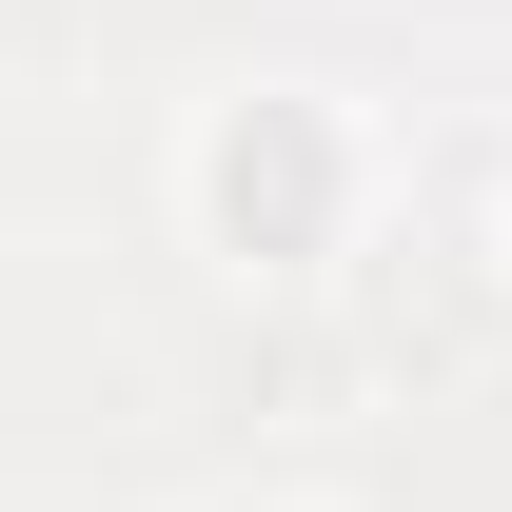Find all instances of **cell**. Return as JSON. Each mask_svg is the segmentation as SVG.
Instances as JSON below:
<instances>
[{"instance_id": "obj_1", "label": "cell", "mask_w": 512, "mask_h": 512, "mask_svg": "<svg viewBox=\"0 0 512 512\" xmlns=\"http://www.w3.org/2000/svg\"><path fill=\"white\" fill-rule=\"evenodd\" d=\"M217 217H237L256 256H316V217H335V138L296 119V99H256V119L217 138Z\"/></svg>"}]
</instances>
